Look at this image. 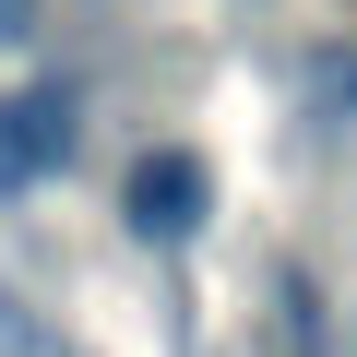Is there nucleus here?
I'll list each match as a JSON object with an SVG mask.
<instances>
[{"label":"nucleus","instance_id":"obj_5","mask_svg":"<svg viewBox=\"0 0 357 357\" xmlns=\"http://www.w3.org/2000/svg\"><path fill=\"white\" fill-rule=\"evenodd\" d=\"M36 24H48V0H0V48H24Z\"/></svg>","mask_w":357,"mask_h":357},{"label":"nucleus","instance_id":"obj_2","mask_svg":"<svg viewBox=\"0 0 357 357\" xmlns=\"http://www.w3.org/2000/svg\"><path fill=\"white\" fill-rule=\"evenodd\" d=\"M119 215H131V238H143V250L203 238V215H215V178H203V155H191V143H155V155H131V178H119Z\"/></svg>","mask_w":357,"mask_h":357},{"label":"nucleus","instance_id":"obj_1","mask_svg":"<svg viewBox=\"0 0 357 357\" xmlns=\"http://www.w3.org/2000/svg\"><path fill=\"white\" fill-rule=\"evenodd\" d=\"M72 155H84V96L72 84H13V96H0V203L48 191Z\"/></svg>","mask_w":357,"mask_h":357},{"label":"nucleus","instance_id":"obj_4","mask_svg":"<svg viewBox=\"0 0 357 357\" xmlns=\"http://www.w3.org/2000/svg\"><path fill=\"white\" fill-rule=\"evenodd\" d=\"M0 357H48V333H36V310L0 286Z\"/></svg>","mask_w":357,"mask_h":357},{"label":"nucleus","instance_id":"obj_3","mask_svg":"<svg viewBox=\"0 0 357 357\" xmlns=\"http://www.w3.org/2000/svg\"><path fill=\"white\" fill-rule=\"evenodd\" d=\"M298 119L333 131V143L357 131V36H310L298 48Z\"/></svg>","mask_w":357,"mask_h":357}]
</instances>
